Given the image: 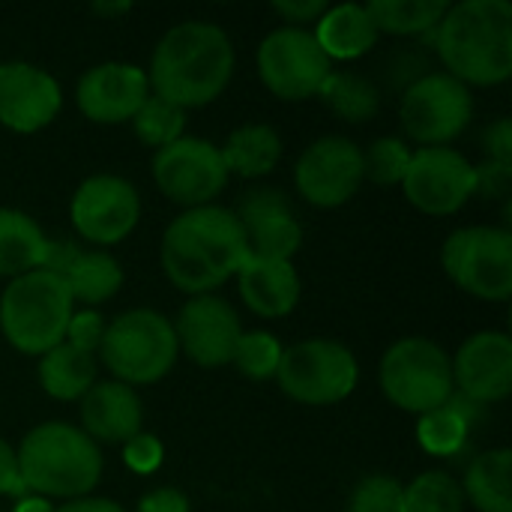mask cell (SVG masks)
<instances>
[{
	"instance_id": "obj_25",
	"label": "cell",
	"mask_w": 512,
	"mask_h": 512,
	"mask_svg": "<svg viewBox=\"0 0 512 512\" xmlns=\"http://www.w3.org/2000/svg\"><path fill=\"white\" fill-rule=\"evenodd\" d=\"M222 150V162L228 168V174L237 177H264L276 168L279 156H282V138L273 126L267 123H246L240 129H234L225 141Z\"/></svg>"
},
{
	"instance_id": "obj_12",
	"label": "cell",
	"mask_w": 512,
	"mask_h": 512,
	"mask_svg": "<svg viewBox=\"0 0 512 512\" xmlns=\"http://www.w3.org/2000/svg\"><path fill=\"white\" fill-rule=\"evenodd\" d=\"M228 168L222 150L204 138H177L153 153V180L159 192L183 207H207L225 186Z\"/></svg>"
},
{
	"instance_id": "obj_15",
	"label": "cell",
	"mask_w": 512,
	"mask_h": 512,
	"mask_svg": "<svg viewBox=\"0 0 512 512\" xmlns=\"http://www.w3.org/2000/svg\"><path fill=\"white\" fill-rule=\"evenodd\" d=\"M69 216L84 240L96 246H114L135 231L141 198L129 180L117 174H96L75 189Z\"/></svg>"
},
{
	"instance_id": "obj_6",
	"label": "cell",
	"mask_w": 512,
	"mask_h": 512,
	"mask_svg": "<svg viewBox=\"0 0 512 512\" xmlns=\"http://www.w3.org/2000/svg\"><path fill=\"white\" fill-rule=\"evenodd\" d=\"M174 324L153 309H132L117 315L102 336L99 360L126 387L162 381L177 360Z\"/></svg>"
},
{
	"instance_id": "obj_26",
	"label": "cell",
	"mask_w": 512,
	"mask_h": 512,
	"mask_svg": "<svg viewBox=\"0 0 512 512\" xmlns=\"http://www.w3.org/2000/svg\"><path fill=\"white\" fill-rule=\"evenodd\" d=\"M39 384L57 402H75L96 384V357L84 354L66 342L42 354Z\"/></svg>"
},
{
	"instance_id": "obj_35",
	"label": "cell",
	"mask_w": 512,
	"mask_h": 512,
	"mask_svg": "<svg viewBox=\"0 0 512 512\" xmlns=\"http://www.w3.org/2000/svg\"><path fill=\"white\" fill-rule=\"evenodd\" d=\"M408 165H411V150L399 138H378L363 153V171L378 186H396V183L402 186Z\"/></svg>"
},
{
	"instance_id": "obj_41",
	"label": "cell",
	"mask_w": 512,
	"mask_h": 512,
	"mask_svg": "<svg viewBox=\"0 0 512 512\" xmlns=\"http://www.w3.org/2000/svg\"><path fill=\"white\" fill-rule=\"evenodd\" d=\"M327 9H330L327 0H297V3H294V0H279V3H273V12L282 15V18L288 21V27L312 24V21H318Z\"/></svg>"
},
{
	"instance_id": "obj_39",
	"label": "cell",
	"mask_w": 512,
	"mask_h": 512,
	"mask_svg": "<svg viewBox=\"0 0 512 512\" xmlns=\"http://www.w3.org/2000/svg\"><path fill=\"white\" fill-rule=\"evenodd\" d=\"M474 195L480 192L483 198H504L510 195L512 183V165H498V162H486L480 168H474Z\"/></svg>"
},
{
	"instance_id": "obj_20",
	"label": "cell",
	"mask_w": 512,
	"mask_h": 512,
	"mask_svg": "<svg viewBox=\"0 0 512 512\" xmlns=\"http://www.w3.org/2000/svg\"><path fill=\"white\" fill-rule=\"evenodd\" d=\"M234 216L243 225L246 255L252 258L291 261L303 243V228L279 189H252Z\"/></svg>"
},
{
	"instance_id": "obj_11",
	"label": "cell",
	"mask_w": 512,
	"mask_h": 512,
	"mask_svg": "<svg viewBox=\"0 0 512 512\" xmlns=\"http://www.w3.org/2000/svg\"><path fill=\"white\" fill-rule=\"evenodd\" d=\"M333 72V60L321 51L312 30L279 27L258 45V75L279 99L318 96L324 78Z\"/></svg>"
},
{
	"instance_id": "obj_42",
	"label": "cell",
	"mask_w": 512,
	"mask_h": 512,
	"mask_svg": "<svg viewBox=\"0 0 512 512\" xmlns=\"http://www.w3.org/2000/svg\"><path fill=\"white\" fill-rule=\"evenodd\" d=\"M24 498L27 489L21 483V474H18V456L15 450L9 447V441L0 438V498Z\"/></svg>"
},
{
	"instance_id": "obj_2",
	"label": "cell",
	"mask_w": 512,
	"mask_h": 512,
	"mask_svg": "<svg viewBox=\"0 0 512 512\" xmlns=\"http://www.w3.org/2000/svg\"><path fill=\"white\" fill-rule=\"evenodd\" d=\"M246 258V234L234 210L192 207L162 237L165 276L186 294L201 297L228 282Z\"/></svg>"
},
{
	"instance_id": "obj_4",
	"label": "cell",
	"mask_w": 512,
	"mask_h": 512,
	"mask_svg": "<svg viewBox=\"0 0 512 512\" xmlns=\"http://www.w3.org/2000/svg\"><path fill=\"white\" fill-rule=\"evenodd\" d=\"M18 474L27 495L87 498L102 477V453L81 429L69 423H42L30 429L15 450Z\"/></svg>"
},
{
	"instance_id": "obj_13",
	"label": "cell",
	"mask_w": 512,
	"mask_h": 512,
	"mask_svg": "<svg viewBox=\"0 0 512 512\" xmlns=\"http://www.w3.org/2000/svg\"><path fill=\"white\" fill-rule=\"evenodd\" d=\"M363 180V150L345 135L312 141L294 168L297 192L315 207H342L360 192Z\"/></svg>"
},
{
	"instance_id": "obj_24",
	"label": "cell",
	"mask_w": 512,
	"mask_h": 512,
	"mask_svg": "<svg viewBox=\"0 0 512 512\" xmlns=\"http://www.w3.org/2000/svg\"><path fill=\"white\" fill-rule=\"evenodd\" d=\"M512 453L507 447L486 450L471 459L465 471V501L474 504L480 512H512Z\"/></svg>"
},
{
	"instance_id": "obj_1",
	"label": "cell",
	"mask_w": 512,
	"mask_h": 512,
	"mask_svg": "<svg viewBox=\"0 0 512 512\" xmlns=\"http://www.w3.org/2000/svg\"><path fill=\"white\" fill-rule=\"evenodd\" d=\"M234 75V45L213 21H183L171 27L150 57L147 84L153 96L198 108L213 102Z\"/></svg>"
},
{
	"instance_id": "obj_5",
	"label": "cell",
	"mask_w": 512,
	"mask_h": 512,
	"mask_svg": "<svg viewBox=\"0 0 512 512\" xmlns=\"http://www.w3.org/2000/svg\"><path fill=\"white\" fill-rule=\"evenodd\" d=\"M72 312L75 300L63 276L48 270L9 279L0 294V330L15 351L30 357H42L66 339Z\"/></svg>"
},
{
	"instance_id": "obj_27",
	"label": "cell",
	"mask_w": 512,
	"mask_h": 512,
	"mask_svg": "<svg viewBox=\"0 0 512 512\" xmlns=\"http://www.w3.org/2000/svg\"><path fill=\"white\" fill-rule=\"evenodd\" d=\"M45 240L48 237L27 213L0 207V276L18 279L39 270Z\"/></svg>"
},
{
	"instance_id": "obj_36",
	"label": "cell",
	"mask_w": 512,
	"mask_h": 512,
	"mask_svg": "<svg viewBox=\"0 0 512 512\" xmlns=\"http://www.w3.org/2000/svg\"><path fill=\"white\" fill-rule=\"evenodd\" d=\"M351 512H405V486L396 477L372 474L354 489Z\"/></svg>"
},
{
	"instance_id": "obj_38",
	"label": "cell",
	"mask_w": 512,
	"mask_h": 512,
	"mask_svg": "<svg viewBox=\"0 0 512 512\" xmlns=\"http://www.w3.org/2000/svg\"><path fill=\"white\" fill-rule=\"evenodd\" d=\"M162 444L156 435H147V432H138L132 441H126V450H123V462L135 471V474H153L159 465H162Z\"/></svg>"
},
{
	"instance_id": "obj_19",
	"label": "cell",
	"mask_w": 512,
	"mask_h": 512,
	"mask_svg": "<svg viewBox=\"0 0 512 512\" xmlns=\"http://www.w3.org/2000/svg\"><path fill=\"white\" fill-rule=\"evenodd\" d=\"M147 96H150L147 72L117 60L90 66L75 87V102L81 114L105 126L132 120Z\"/></svg>"
},
{
	"instance_id": "obj_9",
	"label": "cell",
	"mask_w": 512,
	"mask_h": 512,
	"mask_svg": "<svg viewBox=\"0 0 512 512\" xmlns=\"http://www.w3.org/2000/svg\"><path fill=\"white\" fill-rule=\"evenodd\" d=\"M447 276L468 294L504 303L512 294V234L510 228L471 225L447 237L441 249Z\"/></svg>"
},
{
	"instance_id": "obj_17",
	"label": "cell",
	"mask_w": 512,
	"mask_h": 512,
	"mask_svg": "<svg viewBox=\"0 0 512 512\" xmlns=\"http://www.w3.org/2000/svg\"><path fill=\"white\" fill-rule=\"evenodd\" d=\"M450 366L453 387L474 405L504 402L512 393V339L501 330L474 333Z\"/></svg>"
},
{
	"instance_id": "obj_47",
	"label": "cell",
	"mask_w": 512,
	"mask_h": 512,
	"mask_svg": "<svg viewBox=\"0 0 512 512\" xmlns=\"http://www.w3.org/2000/svg\"><path fill=\"white\" fill-rule=\"evenodd\" d=\"M129 3H93V12L99 15H117V12H129Z\"/></svg>"
},
{
	"instance_id": "obj_21",
	"label": "cell",
	"mask_w": 512,
	"mask_h": 512,
	"mask_svg": "<svg viewBox=\"0 0 512 512\" xmlns=\"http://www.w3.org/2000/svg\"><path fill=\"white\" fill-rule=\"evenodd\" d=\"M144 411L132 387L120 381H99L81 396V426L90 441L126 444L141 432Z\"/></svg>"
},
{
	"instance_id": "obj_18",
	"label": "cell",
	"mask_w": 512,
	"mask_h": 512,
	"mask_svg": "<svg viewBox=\"0 0 512 512\" xmlns=\"http://www.w3.org/2000/svg\"><path fill=\"white\" fill-rule=\"evenodd\" d=\"M60 105L63 93L51 72L24 60L0 63V123L6 129L39 132L57 117Z\"/></svg>"
},
{
	"instance_id": "obj_31",
	"label": "cell",
	"mask_w": 512,
	"mask_h": 512,
	"mask_svg": "<svg viewBox=\"0 0 512 512\" xmlns=\"http://www.w3.org/2000/svg\"><path fill=\"white\" fill-rule=\"evenodd\" d=\"M318 96L330 105V111H336L342 120L348 123H363L369 117L378 114L381 108V93L378 87L357 75V72H330L318 90Z\"/></svg>"
},
{
	"instance_id": "obj_32",
	"label": "cell",
	"mask_w": 512,
	"mask_h": 512,
	"mask_svg": "<svg viewBox=\"0 0 512 512\" xmlns=\"http://www.w3.org/2000/svg\"><path fill=\"white\" fill-rule=\"evenodd\" d=\"M405 512H465V492L450 474L426 471L405 486Z\"/></svg>"
},
{
	"instance_id": "obj_14",
	"label": "cell",
	"mask_w": 512,
	"mask_h": 512,
	"mask_svg": "<svg viewBox=\"0 0 512 512\" xmlns=\"http://www.w3.org/2000/svg\"><path fill=\"white\" fill-rule=\"evenodd\" d=\"M474 165L453 147H420L411 153L402 189L426 216H450L474 198Z\"/></svg>"
},
{
	"instance_id": "obj_22",
	"label": "cell",
	"mask_w": 512,
	"mask_h": 512,
	"mask_svg": "<svg viewBox=\"0 0 512 512\" xmlns=\"http://www.w3.org/2000/svg\"><path fill=\"white\" fill-rule=\"evenodd\" d=\"M234 276L243 303L261 318H285L300 303V276L291 261L246 255Z\"/></svg>"
},
{
	"instance_id": "obj_10",
	"label": "cell",
	"mask_w": 512,
	"mask_h": 512,
	"mask_svg": "<svg viewBox=\"0 0 512 512\" xmlns=\"http://www.w3.org/2000/svg\"><path fill=\"white\" fill-rule=\"evenodd\" d=\"M471 114V90L447 72H429L411 81L399 105V117L408 138L423 147H447L465 132Z\"/></svg>"
},
{
	"instance_id": "obj_30",
	"label": "cell",
	"mask_w": 512,
	"mask_h": 512,
	"mask_svg": "<svg viewBox=\"0 0 512 512\" xmlns=\"http://www.w3.org/2000/svg\"><path fill=\"white\" fill-rule=\"evenodd\" d=\"M450 9L447 0H372L366 3V12L378 33L393 36H417L432 33L444 12Z\"/></svg>"
},
{
	"instance_id": "obj_45",
	"label": "cell",
	"mask_w": 512,
	"mask_h": 512,
	"mask_svg": "<svg viewBox=\"0 0 512 512\" xmlns=\"http://www.w3.org/2000/svg\"><path fill=\"white\" fill-rule=\"evenodd\" d=\"M54 512H126L117 501H108V498H75V501H66L60 507H54Z\"/></svg>"
},
{
	"instance_id": "obj_29",
	"label": "cell",
	"mask_w": 512,
	"mask_h": 512,
	"mask_svg": "<svg viewBox=\"0 0 512 512\" xmlns=\"http://www.w3.org/2000/svg\"><path fill=\"white\" fill-rule=\"evenodd\" d=\"M75 303L99 306L111 300L123 285V270L108 252H81L63 276Z\"/></svg>"
},
{
	"instance_id": "obj_43",
	"label": "cell",
	"mask_w": 512,
	"mask_h": 512,
	"mask_svg": "<svg viewBox=\"0 0 512 512\" xmlns=\"http://www.w3.org/2000/svg\"><path fill=\"white\" fill-rule=\"evenodd\" d=\"M486 150H489V162L498 165H512V123L507 117L495 120L486 132Z\"/></svg>"
},
{
	"instance_id": "obj_40",
	"label": "cell",
	"mask_w": 512,
	"mask_h": 512,
	"mask_svg": "<svg viewBox=\"0 0 512 512\" xmlns=\"http://www.w3.org/2000/svg\"><path fill=\"white\" fill-rule=\"evenodd\" d=\"M81 255L78 243L69 237H57V240H45V252H42V264L39 270H48L54 276H66V270L72 267V261Z\"/></svg>"
},
{
	"instance_id": "obj_34",
	"label": "cell",
	"mask_w": 512,
	"mask_h": 512,
	"mask_svg": "<svg viewBox=\"0 0 512 512\" xmlns=\"http://www.w3.org/2000/svg\"><path fill=\"white\" fill-rule=\"evenodd\" d=\"M282 351L285 348L276 342L273 333L252 330V333H243L237 339V348L231 354V363L240 369V375H246L252 381H267V378H276Z\"/></svg>"
},
{
	"instance_id": "obj_28",
	"label": "cell",
	"mask_w": 512,
	"mask_h": 512,
	"mask_svg": "<svg viewBox=\"0 0 512 512\" xmlns=\"http://www.w3.org/2000/svg\"><path fill=\"white\" fill-rule=\"evenodd\" d=\"M474 402H468L465 396H450L441 408L429 411L420 417L417 423V438L423 444L426 453L432 456H456L471 432V420H474Z\"/></svg>"
},
{
	"instance_id": "obj_3",
	"label": "cell",
	"mask_w": 512,
	"mask_h": 512,
	"mask_svg": "<svg viewBox=\"0 0 512 512\" xmlns=\"http://www.w3.org/2000/svg\"><path fill=\"white\" fill-rule=\"evenodd\" d=\"M435 48L456 81L492 87L512 75V6L507 0H465L432 30Z\"/></svg>"
},
{
	"instance_id": "obj_16",
	"label": "cell",
	"mask_w": 512,
	"mask_h": 512,
	"mask_svg": "<svg viewBox=\"0 0 512 512\" xmlns=\"http://www.w3.org/2000/svg\"><path fill=\"white\" fill-rule=\"evenodd\" d=\"M174 333H177V348H183L192 363L204 369H216L231 363L243 327L231 303H225L216 294H201L180 309Z\"/></svg>"
},
{
	"instance_id": "obj_46",
	"label": "cell",
	"mask_w": 512,
	"mask_h": 512,
	"mask_svg": "<svg viewBox=\"0 0 512 512\" xmlns=\"http://www.w3.org/2000/svg\"><path fill=\"white\" fill-rule=\"evenodd\" d=\"M15 512H54V507L39 495H24V498H18Z\"/></svg>"
},
{
	"instance_id": "obj_7",
	"label": "cell",
	"mask_w": 512,
	"mask_h": 512,
	"mask_svg": "<svg viewBox=\"0 0 512 512\" xmlns=\"http://www.w3.org/2000/svg\"><path fill=\"white\" fill-rule=\"evenodd\" d=\"M381 390L396 408L417 417L441 408L453 396L450 354L423 336L399 339L381 360Z\"/></svg>"
},
{
	"instance_id": "obj_23",
	"label": "cell",
	"mask_w": 512,
	"mask_h": 512,
	"mask_svg": "<svg viewBox=\"0 0 512 512\" xmlns=\"http://www.w3.org/2000/svg\"><path fill=\"white\" fill-rule=\"evenodd\" d=\"M312 36L318 39L321 51L330 57V60H357L363 54H369L378 42V30L366 12V6L360 3H339V6H330Z\"/></svg>"
},
{
	"instance_id": "obj_33",
	"label": "cell",
	"mask_w": 512,
	"mask_h": 512,
	"mask_svg": "<svg viewBox=\"0 0 512 512\" xmlns=\"http://www.w3.org/2000/svg\"><path fill=\"white\" fill-rule=\"evenodd\" d=\"M132 129L138 135V141H144L147 147H165L177 138H183L186 129V111L159 99V96H147L141 102V108L132 117Z\"/></svg>"
},
{
	"instance_id": "obj_37",
	"label": "cell",
	"mask_w": 512,
	"mask_h": 512,
	"mask_svg": "<svg viewBox=\"0 0 512 512\" xmlns=\"http://www.w3.org/2000/svg\"><path fill=\"white\" fill-rule=\"evenodd\" d=\"M105 318L96 312V309H81V312H72L69 324H66V345L84 351V354H99V345H102V336H105Z\"/></svg>"
},
{
	"instance_id": "obj_44",
	"label": "cell",
	"mask_w": 512,
	"mask_h": 512,
	"mask_svg": "<svg viewBox=\"0 0 512 512\" xmlns=\"http://www.w3.org/2000/svg\"><path fill=\"white\" fill-rule=\"evenodd\" d=\"M138 512H189V498L180 489H153L138 501Z\"/></svg>"
},
{
	"instance_id": "obj_8",
	"label": "cell",
	"mask_w": 512,
	"mask_h": 512,
	"mask_svg": "<svg viewBox=\"0 0 512 512\" xmlns=\"http://www.w3.org/2000/svg\"><path fill=\"white\" fill-rule=\"evenodd\" d=\"M276 381L285 396L300 405H336L348 399L360 381L354 354L333 339H306L282 351Z\"/></svg>"
}]
</instances>
